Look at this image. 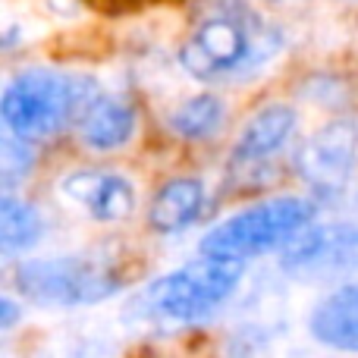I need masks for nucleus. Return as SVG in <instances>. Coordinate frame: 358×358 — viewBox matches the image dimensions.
Returning a JSON list of instances; mask_svg holds the SVG:
<instances>
[{
  "label": "nucleus",
  "mask_w": 358,
  "mask_h": 358,
  "mask_svg": "<svg viewBox=\"0 0 358 358\" xmlns=\"http://www.w3.org/2000/svg\"><path fill=\"white\" fill-rule=\"evenodd\" d=\"M98 88L85 76L50 73V69H22L13 76L0 98V117L6 132L22 142H41L66 123L82 117L98 98Z\"/></svg>",
  "instance_id": "f257e3e1"
},
{
  "label": "nucleus",
  "mask_w": 358,
  "mask_h": 358,
  "mask_svg": "<svg viewBox=\"0 0 358 358\" xmlns=\"http://www.w3.org/2000/svg\"><path fill=\"white\" fill-rule=\"evenodd\" d=\"M311 220H315V204L308 198H296V195L271 198V201L252 204V208L217 223L214 229H208L201 236L198 252L204 258L245 264V261L258 258V255H267L280 245H289L296 236H302L311 227Z\"/></svg>",
  "instance_id": "f03ea898"
},
{
  "label": "nucleus",
  "mask_w": 358,
  "mask_h": 358,
  "mask_svg": "<svg viewBox=\"0 0 358 358\" xmlns=\"http://www.w3.org/2000/svg\"><path fill=\"white\" fill-rule=\"evenodd\" d=\"M242 280V264L217 258H198L176 271L164 273L161 280L145 289L142 305L148 315L164 317L176 324H195L201 317H210L227 299L236 292Z\"/></svg>",
  "instance_id": "7ed1b4c3"
},
{
  "label": "nucleus",
  "mask_w": 358,
  "mask_h": 358,
  "mask_svg": "<svg viewBox=\"0 0 358 358\" xmlns=\"http://www.w3.org/2000/svg\"><path fill=\"white\" fill-rule=\"evenodd\" d=\"M19 296L41 308H79L98 305L120 292V277L110 267L88 258H31L13 271Z\"/></svg>",
  "instance_id": "20e7f679"
},
{
  "label": "nucleus",
  "mask_w": 358,
  "mask_h": 358,
  "mask_svg": "<svg viewBox=\"0 0 358 358\" xmlns=\"http://www.w3.org/2000/svg\"><path fill=\"white\" fill-rule=\"evenodd\" d=\"M277 35L261 31L248 35V29L233 16H210L192 31V38L179 50V63L195 79H214L229 69H245L267 60L277 50Z\"/></svg>",
  "instance_id": "39448f33"
},
{
  "label": "nucleus",
  "mask_w": 358,
  "mask_h": 358,
  "mask_svg": "<svg viewBox=\"0 0 358 358\" xmlns=\"http://www.w3.org/2000/svg\"><path fill=\"white\" fill-rule=\"evenodd\" d=\"M355 151H358V126L349 123V120H336V123L317 129L302 145V151L296 157L299 176L308 179L317 192H336L346 185L349 173H352Z\"/></svg>",
  "instance_id": "423d86ee"
},
{
  "label": "nucleus",
  "mask_w": 358,
  "mask_h": 358,
  "mask_svg": "<svg viewBox=\"0 0 358 358\" xmlns=\"http://www.w3.org/2000/svg\"><path fill=\"white\" fill-rule=\"evenodd\" d=\"M63 195L82 204L101 223L126 220L136 208L132 182L120 173H110V170H76L63 179Z\"/></svg>",
  "instance_id": "0eeeda50"
},
{
  "label": "nucleus",
  "mask_w": 358,
  "mask_h": 358,
  "mask_svg": "<svg viewBox=\"0 0 358 358\" xmlns=\"http://www.w3.org/2000/svg\"><path fill=\"white\" fill-rule=\"evenodd\" d=\"M358 258V233L330 227V229H305L289 242L283 264L296 273L327 271V267H346Z\"/></svg>",
  "instance_id": "6e6552de"
},
{
  "label": "nucleus",
  "mask_w": 358,
  "mask_h": 358,
  "mask_svg": "<svg viewBox=\"0 0 358 358\" xmlns=\"http://www.w3.org/2000/svg\"><path fill=\"white\" fill-rule=\"evenodd\" d=\"M308 330L321 346L358 355V283L336 286L311 311Z\"/></svg>",
  "instance_id": "1a4fd4ad"
},
{
  "label": "nucleus",
  "mask_w": 358,
  "mask_h": 358,
  "mask_svg": "<svg viewBox=\"0 0 358 358\" xmlns=\"http://www.w3.org/2000/svg\"><path fill=\"white\" fill-rule=\"evenodd\" d=\"M79 123V136L88 148L94 151H117L136 132V113L126 101H117L110 94H98L92 104L82 110Z\"/></svg>",
  "instance_id": "9d476101"
},
{
  "label": "nucleus",
  "mask_w": 358,
  "mask_h": 358,
  "mask_svg": "<svg viewBox=\"0 0 358 358\" xmlns=\"http://www.w3.org/2000/svg\"><path fill=\"white\" fill-rule=\"evenodd\" d=\"M292 129H296V110L286 104H271L258 110L245 123L239 142H236V164H261L273 157L286 142H289Z\"/></svg>",
  "instance_id": "9b49d317"
},
{
  "label": "nucleus",
  "mask_w": 358,
  "mask_h": 358,
  "mask_svg": "<svg viewBox=\"0 0 358 358\" xmlns=\"http://www.w3.org/2000/svg\"><path fill=\"white\" fill-rule=\"evenodd\" d=\"M201 210H204V185L189 176L170 179L155 195V201H151L148 227L161 236H170V233L192 227Z\"/></svg>",
  "instance_id": "f8f14e48"
},
{
  "label": "nucleus",
  "mask_w": 358,
  "mask_h": 358,
  "mask_svg": "<svg viewBox=\"0 0 358 358\" xmlns=\"http://www.w3.org/2000/svg\"><path fill=\"white\" fill-rule=\"evenodd\" d=\"M44 233V220L35 204L16 195L0 198V248L3 255H19L31 248Z\"/></svg>",
  "instance_id": "ddd939ff"
},
{
  "label": "nucleus",
  "mask_w": 358,
  "mask_h": 358,
  "mask_svg": "<svg viewBox=\"0 0 358 358\" xmlns=\"http://www.w3.org/2000/svg\"><path fill=\"white\" fill-rule=\"evenodd\" d=\"M223 117H227V107L214 94H195L170 113V129L182 138H192V142H204V138L220 132Z\"/></svg>",
  "instance_id": "4468645a"
},
{
  "label": "nucleus",
  "mask_w": 358,
  "mask_h": 358,
  "mask_svg": "<svg viewBox=\"0 0 358 358\" xmlns=\"http://www.w3.org/2000/svg\"><path fill=\"white\" fill-rule=\"evenodd\" d=\"M31 164H35V155H31L29 142L16 136H6L3 138V148H0V170H3V185L13 189L19 179L29 176Z\"/></svg>",
  "instance_id": "2eb2a0df"
},
{
  "label": "nucleus",
  "mask_w": 358,
  "mask_h": 358,
  "mask_svg": "<svg viewBox=\"0 0 358 358\" xmlns=\"http://www.w3.org/2000/svg\"><path fill=\"white\" fill-rule=\"evenodd\" d=\"M16 317H19V305L13 302L10 296H3V299H0V327L10 330L13 324H16Z\"/></svg>",
  "instance_id": "dca6fc26"
}]
</instances>
